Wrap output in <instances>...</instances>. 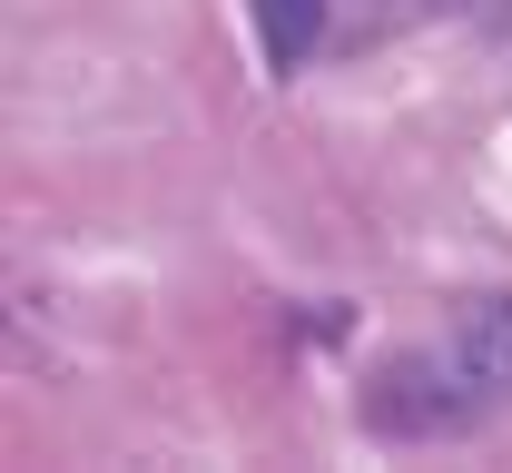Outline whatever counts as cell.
Returning a JSON list of instances; mask_svg holds the SVG:
<instances>
[{"instance_id":"cell-1","label":"cell","mask_w":512,"mask_h":473,"mask_svg":"<svg viewBox=\"0 0 512 473\" xmlns=\"http://www.w3.org/2000/svg\"><path fill=\"white\" fill-rule=\"evenodd\" d=\"M463 385H512V296L473 306V326H463Z\"/></svg>"},{"instance_id":"cell-2","label":"cell","mask_w":512,"mask_h":473,"mask_svg":"<svg viewBox=\"0 0 512 473\" xmlns=\"http://www.w3.org/2000/svg\"><path fill=\"white\" fill-rule=\"evenodd\" d=\"M316 30H325V0H256V40H266V60H276V69L306 60Z\"/></svg>"}]
</instances>
